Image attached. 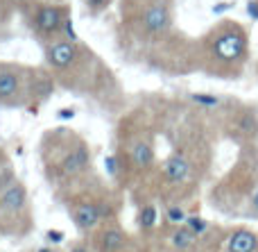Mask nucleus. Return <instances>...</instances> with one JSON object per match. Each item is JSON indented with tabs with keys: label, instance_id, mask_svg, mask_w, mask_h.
Segmentation results:
<instances>
[{
	"label": "nucleus",
	"instance_id": "obj_1",
	"mask_svg": "<svg viewBox=\"0 0 258 252\" xmlns=\"http://www.w3.org/2000/svg\"><path fill=\"white\" fill-rule=\"evenodd\" d=\"M172 25V12L168 0H152L141 16V27L147 36H161Z\"/></svg>",
	"mask_w": 258,
	"mask_h": 252
},
{
	"label": "nucleus",
	"instance_id": "obj_2",
	"mask_svg": "<svg viewBox=\"0 0 258 252\" xmlns=\"http://www.w3.org/2000/svg\"><path fill=\"white\" fill-rule=\"evenodd\" d=\"M247 39L238 30L220 32L213 41H211V53L220 59V62H236L245 55Z\"/></svg>",
	"mask_w": 258,
	"mask_h": 252
},
{
	"label": "nucleus",
	"instance_id": "obj_3",
	"mask_svg": "<svg viewBox=\"0 0 258 252\" xmlns=\"http://www.w3.org/2000/svg\"><path fill=\"white\" fill-rule=\"evenodd\" d=\"M63 23H66V7H59V5H41V7L36 9L34 27H36V34L43 36V39H52V36L61 34Z\"/></svg>",
	"mask_w": 258,
	"mask_h": 252
},
{
	"label": "nucleus",
	"instance_id": "obj_4",
	"mask_svg": "<svg viewBox=\"0 0 258 252\" xmlns=\"http://www.w3.org/2000/svg\"><path fill=\"white\" fill-rule=\"evenodd\" d=\"M77 55H80L77 41L52 39L45 45V62H48V66L54 68V71H68V68L77 62Z\"/></svg>",
	"mask_w": 258,
	"mask_h": 252
},
{
	"label": "nucleus",
	"instance_id": "obj_5",
	"mask_svg": "<svg viewBox=\"0 0 258 252\" xmlns=\"http://www.w3.org/2000/svg\"><path fill=\"white\" fill-rule=\"evenodd\" d=\"M25 205H27V191L21 182H12L0 195V212L18 214L25 209Z\"/></svg>",
	"mask_w": 258,
	"mask_h": 252
},
{
	"label": "nucleus",
	"instance_id": "obj_6",
	"mask_svg": "<svg viewBox=\"0 0 258 252\" xmlns=\"http://www.w3.org/2000/svg\"><path fill=\"white\" fill-rule=\"evenodd\" d=\"M190 175V162H188L183 155H170L163 164V177L172 184H179V182L188 180Z\"/></svg>",
	"mask_w": 258,
	"mask_h": 252
},
{
	"label": "nucleus",
	"instance_id": "obj_7",
	"mask_svg": "<svg viewBox=\"0 0 258 252\" xmlns=\"http://www.w3.org/2000/svg\"><path fill=\"white\" fill-rule=\"evenodd\" d=\"M100 218H102V209L95 203H82L73 212V221H75V225L80 230H93L100 223Z\"/></svg>",
	"mask_w": 258,
	"mask_h": 252
},
{
	"label": "nucleus",
	"instance_id": "obj_8",
	"mask_svg": "<svg viewBox=\"0 0 258 252\" xmlns=\"http://www.w3.org/2000/svg\"><path fill=\"white\" fill-rule=\"evenodd\" d=\"M258 236L251 230H236L227 239V252H256Z\"/></svg>",
	"mask_w": 258,
	"mask_h": 252
},
{
	"label": "nucleus",
	"instance_id": "obj_9",
	"mask_svg": "<svg viewBox=\"0 0 258 252\" xmlns=\"http://www.w3.org/2000/svg\"><path fill=\"white\" fill-rule=\"evenodd\" d=\"M21 91V75L12 68H0V103L14 100Z\"/></svg>",
	"mask_w": 258,
	"mask_h": 252
},
{
	"label": "nucleus",
	"instance_id": "obj_10",
	"mask_svg": "<svg viewBox=\"0 0 258 252\" xmlns=\"http://www.w3.org/2000/svg\"><path fill=\"white\" fill-rule=\"evenodd\" d=\"M127 243V236L118 227H109L100 236V250L102 252H120Z\"/></svg>",
	"mask_w": 258,
	"mask_h": 252
},
{
	"label": "nucleus",
	"instance_id": "obj_11",
	"mask_svg": "<svg viewBox=\"0 0 258 252\" xmlns=\"http://www.w3.org/2000/svg\"><path fill=\"white\" fill-rule=\"evenodd\" d=\"M86 166H89V150H86L84 145L75 148L71 155H68L66 159H63V171H66L68 175H75V173H82Z\"/></svg>",
	"mask_w": 258,
	"mask_h": 252
},
{
	"label": "nucleus",
	"instance_id": "obj_12",
	"mask_svg": "<svg viewBox=\"0 0 258 252\" xmlns=\"http://www.w3.org/2000/svg\"><path fill=\"white\" fill-rule=\"evenodd\" d=\"M132 162L136 168H150L152 162H154V150H152V145L145 143V141L134 143L132 145Z\"/></svg>",
	"mask_w": 258,
	"mask_h": 252
},
{
	"label": "nucleus",
	"instance_id": "obj_13",
	"mask_svg": "<svg viewBox=\"0 0 258 252\" xmlns=\"http://www.w3.org/2000/svg\"><path fill=\"white\" fill-rule=\"evenodd\" d=\"M195 241H197V236L192 234L190 230H188L186 225L183 227H177V230L172 232V236H170V243H172V248H177V250H190L192 245H195Z\"/></svg>",
	"mask_w": 258,
	"mask_h": 252
},
{
	"label": "nucleus",
	"instance_id": "obj_14",
	"mask_svg": "<svg viewBox=\"0 0 258 252\" xmlns=\"http://www.w3.org/2000/svg\"><path fill=\"white\" fill-rule=\"evenodd\" d=\"M156 221H159L156 207L154 205H145V207L141 209V214H138V225H141V230H154Z\"/></svg>",
	"mask_w": 258,
	"mask_h": 252
},
{
	"label": "nucleus",
	"instance_id": "obj_15",
	"mask_svg": "<svg viewBox=\"0 0 258 252\" xmlns=\"http://www.w3.org/2000/svg\"><path fill=\"white\" fill-rule=\"evenodd\" d=\"M186 227L195 236H200V234H204V232L209 230V223H206L202 216H186Z\"/></svg>",
	"mask_w": 258,
	"mask_h": 252
},
{
	"label": "nucleus",
	"instance_id": "obj_16",
	"mask_svg": "<svg viewBox=\"0 0 258 252\" xmlns=\"http://www.w3.org/2000/svg\"><path fill=\"white\" fill-rule=\"evenodd\" d=\"M190 100L192 103H197V105H202V107H218L220 105L218 95H211V93H192Z\"/></svg>",
	"mask_w": 258,
	"mask_h": 252
},
{
	"label": "nucleus",
	"instance_id": "obj_17",
	"mask_svg": "<svg viewBox=\"0 0 258 252\" xmlns=\"http://www.w3.org/2000/svg\"><path fill=\"white\" fill-rule=\"evenodd\" d=\"M165 218H168V223H172V225H181V223H186V212L174 205V207H168Z\"/></svg>",
	"mask_w": 258,
	"mask_h": 252
},
{
	"label": "nucleus",
	"instance_id": "obj_18",
	"mask_svg": "<svg viewBox=\"0 0 258 252\" xmlns=\"http://www.w3.org/2000/svg\"><path fill=\"white\" fill-rule=\"evenodd\" d=\"M84 5L91 9V12H102L104 7L111 5V0H84Z\"/></svg>",
	"mask_w": 258,
	"mask_h": 252
},
{
	"label": "nucleus",
	"instance_id": "obj_19",
	"mask_svg": "<svg viewBox=\"0 0 258 252\" xmlns=\"http://www.w3.org/2000/svg\"><path fill=\"white\" fill-rule=\"evenodd\" d=\"M61 39H68V41H77V34H75V30H73V21L71 18H66V23H63V27H61Z\"/></svg>",
	"mask_w": 258,
	"mask_h": 252
},
{
	"label": "nucleus",
	"instance_id": "obj_20",
	"mask_svg": "<svg viewBox=\"0 0 258 252\" xmlns=\"http://www.w3.org/2000/svg\"><path fill=\"white\" fill-rule=\"evenodd\" d=\"M240 127H242V132H247V134H254L256 132V121L251 116H247V118H242L240 121Z\"/></svg>",
	"mask_w": 258,
	"mask_h": 252
},
{
	"label": "nucleus",
	"instance_id": "obj_21",
	"mask_svg": "<svg viewBox=\"0 0 258 252\" xmlns=\"http://www.w3.org/2000/svg\"><path fill=\"white\" fill-rule=\"evenodd\" d=\"M63 236H66V234H63V232H59V230H50L48 234H45V239H48L50 243H61V241H63Z\"/></svg>",
	"mask_w": 258,
	"mask_h": 252
},
{
	"label": "nucleus",
	"instance_id": "obj_22",
	"mask_svg": "<svg viewBox=\"0 0 258 252\" xmlns=\"http://www.w3.org/2000/svg\"><path fill=\"white\" fill-rule=\"evenodd\" d=\"M104 168H107V171H109V175H116V173H118L116 157H107V159H104Z\"/></svg>",
	"mask_w": 258,
	"mask_h": 252
},
{
	"label": "nucleus",
	"instance_id": "obj_23",
	"mask_svg": "<svg viewBox=\"0 0 258 252\" xmlns=\"http://www.w3.org/2000/svg\"><path fill=\"white\" fill-rule=\"evenodd\" d=\"M247 14H249L254 21H258V0H249V3H247Z\"/></svg>",
	"mask_w": 258,
	"mask_h": 252
},
{
	"label": "nucleus",
	"instance_id": "obj_24",
	"mask_svg": "<svg viewBox=\"0 0 258 252\" xmlns=\"http://www.w3.org/2000/svg\"><path fill=\"white\" fill-rule=\"evenodd\" d=\"M59 118H61V121H68V118H73L75 116V112H73V109H59V114H57Z\"/></svg>",
	"mask_w": 258,
	"mask_h": 252
},
{
	"label": "nucleus",
	"instance_id": "obj_25",
	"mask_svg": "<svg viewBox=\"0 0 258 252\" xmlns=\"http://www.w3.org/2000/svg\"><path fill=\"white\" fill-rule=\"evenodd\" d=\"M229 7H231V3H220L213 7V14H222V12H227Z\"/></svg>",
	"mask_w": 258,
	"mask_h": 252
},
{
	"label": "nucleus",
	"instance_id": "obj_26",
	"mask_svg": "<svg viewBox=\"0 0 258 252\" xmlns=\"http://www.w3.org/2000/svg\"><path fill=\"white\" fill-rule=\"evenodd\" d=\"M71 252H89V248H86L84 243H75V245L71 248Z\"/></svg>",
	"mask_w": 258,
	"mask_h": 252
},
{
	"label": "nucleus",
	"instance_id": "obj_27",
	"mask_svg": "<svg viewBox=\"0 0 258 252\" xmlns=\"http://www.w3.org/2000/svg\"><path fill=\"white\" fill-rule=\"evenodd\" d=\"M251 207H254V212L258 214V189H256V193H254V198H251Z\"/></svg>",
	"mask_w": 258,
	"mask_h": 252
},
{
	"label": "nucleus",
	"instance_id": "obj_28",
	"mask_svg": "<svg viewBox=\"0 0 258 252\" xmlns=\"http://www.w3.org/2000/svg\"><path fill=\"white\" fill-rule=\"evenodd\" d=\"M39 252H50V250H48V248H41V250H39Z\"/></svg>",
	"mask_w": 258,
	"mask_h": 252
},
{
	"label": "nucleus",
	"instance_id": "obj_29",
	"mask_svg": "<svg viewBox=\"0 0 258 252\" xmlns=\"http://www.w3.org/2000/svg\"><path fill=\"white\" fill-rule=\"evenodd\" d=\"M136 3H145V0H136Z\"/></svg>",
	"mask_w": 258,
	"mask_h": 252
}]
</instances>
